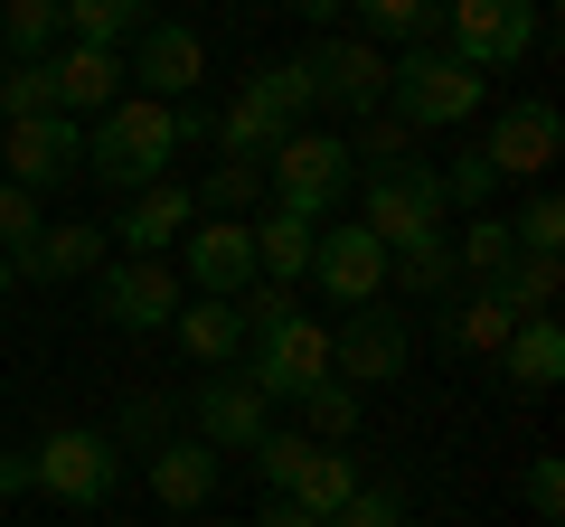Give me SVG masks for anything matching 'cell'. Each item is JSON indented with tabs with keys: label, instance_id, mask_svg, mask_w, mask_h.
Masks as SVG:
<instances>
[{
	"label": "cell",
	"instance_id": "4dcf8cb0",
	"mask_svg": "<svg viewBox=\"0 0 565 527\" xmlns=\"http://www.w3.org/2000/svg\"><path fill=\"white\" fill-rule=\"evenodd\" d=\"M490 292H500L519 321H527V311H556V292H565V255H509Z\"/></svg>",
	"mask_w": 565,
	"mask_h": 527
},
{
	"label": "cell",
	"instance_id": "d4e9b609",
	"mask_svg": "<svg viewBox=\"0 0 565 527\" xmlns=\"http://www.w3.org/2000/svg\"><path fill=\"white\" fill-rule=\"evenodd\" d=\"M386 283L415 292V302H452V283H462V264H452V236H415L386 255Z\"/></svg>",
	"mask_w": 565,
	"mask_h": 527
},
{
	"label": "cell",
	"instance_id": "cb8c5ba5",
	"mask_svg": "<svg viewBox=\"0 0 565 527\" xmlns=\"http://www.w3.org/2000/svg\"><path fill=\"white\" fill-rule=\"evenodd\" d=\"M245 95H255L282 132H302V122L321 114V95H311V57H264L255 76H245Z\"/></svg>",
	"mask_w": 565,
	"mask_h": 527
},
{
	"label": "cell",
	"instance_id": "c3c4849f",
	"mask_svg": "<svg viewBox=\"0 0 565 527\" xmlns=\"http://www.w3.org/2000/svg\"><path fill=\"white\" fill-rule=\"evenodd\" d=\"M10 283H20V273H10V264H0V302H10ZM0 340H10V321H0Z\"/></svg>",
	"mask_w": 565,
	"mask_h": 527
},
{
	"label": "cell",
	"instance_id": "ab89813d",
	"mask_svg": "<svg viewBox=\"0 0 565 527\" xmlns=\"http://www.w3.org/2000/svg\"><path fill=\"white\" fill-rule=\"evenodd\" d=\"M321 527H415V518H405V499H396V490H367V481H359V490H349V499L330 508Z\"/></svg>",
	"mask_w": 565,
	"mask_h": 527
},
{
	"label": "cell",
	"instance_id": "44dd1931",
	"mask_svg": "<svg viewBox=\"0 0 565 527\" xmlns=\"http://www.w3.org/2000/svg\"><path fill=\"white\" fill-rule=\"evenodd\" d=\"M245 236H255V273H264V283H282V292H292V283L311 273V236H321V226L264 198L255 217H245Z\"/></svg>",
	"mask_w": 565,
	"mask_h": 527
},
{
	"label": "cell",
	"instance_id": "52a82bcc",
	"mask_svg": "<svg viewBox=\"0 0 565 527\" xmlns=\"http://www.w3.org/2000/svg\"><path fill=\"white\" fill-rule=\"evenodd\" d=\"M444 170L434 161H396V170H377L367 180V198H359V226L396 255V245H415V236H444Z\"/></svg>",
	"mask_w": 565,
	"mask_h": 527
},
{
	"label": "cell",
	"instance_id": "1f68e13d",
	"mask_svg": "<svg viewBox=\"0 0 565 527\" xmlns=\"http://www.w3.org/2000/svg\"><path fill=\"white\" fill-rule=\"evenodd\" d=\"M292 406H302V433H311V443H349V433H359V386H340V377L302 386Z\"/></svg>",
	"mask_w": 565,
	"mask_h": 527
},
{
	"label": "cell",
	"instance_id": "5bb4252c",
	"mask_svg": "<svg viewBox=\"0 0 565 527\" xmlns=\"http://www.w3.org/2000/svg\"><path fill=\"white\" fill-rule=\"evenodd\" d=\"M180 283L189 292H217V302H236L245 283H264L245 217H199V226H189V236H180Z\"/></svg>",
	"mask_w": 565,
	"mask_h": 527
},
{
	"label": "cell",
	"instance_id": "3957f363",
	"mask_svg": "<svg viewBox=\"0 0 565 527\" xmlns=\"http://www.w3.org/2000/svg\"><path fill=\"white\" fill-rule=\"evenodd\" d=\"M264 189H274V207H292V217H340L349 207V189H359V161H349V142L340 132H282L274 142V161H264Z\"/></svg>",
	"mask_w": 565,
	"mask_h": 527
},
{
	"label": "cell",
	"instance_id": "8992f818",
	"mask_svg": "<svg viewBox=\"0 0 565 527\" xmlns=\"http://www.w3.org/2000/svg\"><path fill=\"white\" fill-rule=\"evenodd\" d=\"M444 47L471 66V76H500V66H519L527 47H537V0H444Z\"/></svg>",
	"mask_w": 565,
	"mask_h": 527
},
{
	"label": "cell",
	"instance_id": "e575fe53",
	"mask_svg": "<svg viewBox=\"0 0 565 527\" xmlns=\"http://www.w3.org/2000/svg\"><path fill=\"white\" fill-rule=\"evenodd\" d=\"M519 255V236H509V217H462V236H452V264H462L471 283H500V264Z\"/></svg>",
	"mask_w": 565,
	"mask_h": 527
},
{
	"label": "cell",
	"instance_id": "4fadbf2b",
	"mask_svg": "<svg viewBox=\"0 0 565 527\" xmlns=\"http://www.w3.org/2000/svg\"><path fill=\"white\" fill-rule=\"evenodd\" d=\"M311 283H321L340 311L386 302V245L367 236V226H321V236H311Z\"/></svg>",
	"mask_w": 565,
	"mask_h": 527
},
{
	"label": "cell",
	"instance_id": "83f0119b",
	"mask_svg": "<svg viewBox=\"0 0 565 527\" xmlns=\"http://www.w3.org/2000/svg\"><path fill=\"white\" fill-rule=\"evenodd\" d=\"M0 47L10 57H57L66 47V0H0Z\"/></svg>",
	"mask_w": 565,
	"mask_h": 527
},
{
	"label": "cell",
	"instance_id": "b9f144b4",
	"mask_svg": "<svg viewBox=\"0 0 565 527\" xmlns=\"http://www.w3.org/2000/svg\"><path fill=\"white\" fill-rule=\"evenodd\" d=\"M39 226H47V207L29 198V189H10V180H0V264H20V245L39 236Z\"/></svg>",
	"mask_w": 565,
	"mask_h": 527
},
{
	"label": "cell",
	"instance_id": "7402d4cb",
	"mask_svg": "<svg viewBox=\"0 0 565 527\" xmlns=\"http://www.w3.org/2000/svg\"><path fill=\"white\" fill-rule=\"evenodd\" d=\"M170 330H180V348H189L199 367L245 358V311H236V302H217V292H189V302L170 311Z\"/></svg>",
	"mask_w": 565,
	"mask_h": 527
},
{
	"label": "cell",
	"instance_id": "836d02e7",
	"mask_svg": "<svg viewBox=\"0 0 565 527\" xmlns=\"http://www.w3.org/2000/svg\"><path fill=\"white\" fill-rule=\"evenodd\" d=\"M189 198H199V217H255L264 207V170L255 161H217L207 189H189Z\"/></svg>",
	"mask_w": 565,
	"mask_h": 527
},
{
	"label": "cell",
	"instance_id": "d6a6232c",
	"mask_svg": "<svg viewBox=\"0 0 565 527\" xmlns=\"http://www.w3.org/2000/svg\"><path fill=\"white\" fill-rule=\"evenodd\" d=\"M29 114H57V66L47 57H10L0 66V122H29Z\"/></svg>",
	"mask_w": 565,
	"mask_h": 527
},
{
	"label": "cell",
	"instance_id": "60d3db41",
	"mask_svg": "<svg viewBox=\"0 0 565 527\" xmlns=\"http://www.w3.org/2000/svg\"><path fill=\"white\" fill-rule=\"evenodd\" d=\"M490 189H500V180H490L481 151H462V161L444 170V207H462V217H490Z\"/></svg>",
	"mask_w": 565,
	"mask_h": 527
},
{
	"label": "cell",
	"instance_id": "74e56055",
	"mask_svg": "<svg viewBox=\"0 0 565 527\" xmlns=\"http://www.w3.org/2000/svg\"><path fill=\"white\" fill-rule=\"evenodd\" d=\"M302 462H311V433H264V443H255V481H264V499H282V490L302 481Z\"/></svg>",
	"mask_w": 565,
	"mask_h": 527
},
{
	"label": "cell",
	"instance_id": "f35d334b",
	"mask_svg": "<svg viewBox=\"0 0 565 527\" xmlns=\"http://www.w3.org/2000/svg\"><path fill=\"white\" fill-rule=\"evenodd\" d=\"M349 161H367V170H396V161H415V132H405L396 114H367V122H359V142H349Z\"/></svg>",
	"mask_w": 565,
	"mask_h": 527
},
{
	"label": "cell",
	"instance_id": "7dc6e473",
	"mask_svg": "<svg viewBox=\"0 0 565 527\" xmlns=\"http://www.w3.org/2000/svg\"><path fill=\"white\" fill-rule=\"evenodd\" d=\"M282 10H292V20H311V29H330V20L349 10V0H282Z\"/></svg>",
	"mask_w": 565,
	"mask_h": 527
},
{
	"label": "cell",
	"instance_id": "f6af8a7d",
	"mask_svg": "<svg viewBox=\"0 0 565 527\" xmlns=\"http://www.w3.org/2000/svg\"><path fill=\"white\" fill-rule=\"evenodd\" d=\"M0 499H29V452H0Z\"/></svg>",
	"mask_w": 565,
	"mask_h": 527
},
{
	"label": "cell",
	"instance_id": "5b68a950",
	"mask_svg": "<svg viewBox=\"0 0 565 527\" xmlns=\"http://www.w3.org/2000/svg\"><path fill=\"white\" fill-rule=\"evenodd\" d=\"M245 386H255L264 406H292L302 386H321L330 377V321H311V311H282V321H255L245 330V367H236Z\"/></svg>",
	"mask_w": 565,
	"mask_h": 527
},
{
	"label": "cell",
	"instance_id": "2e32d148",
	"mask_svg": "<svg viewBox=\"0 0 565 527\" xmlns=\"http://www.w3.org/2000/svg\"><path fill=\"white\" fill-rule=\"evenodd\" d=\"M311 95H321L330 114H349V122L386 114V57L367 39H321L311 47Z\"/></svg>",
	"mask_w": 565,
	"mask_h": 527
},
{
	"label": "cell",
	"instance_id": "ee69618b",
	"mask_svg": "<svg viewBox=\"0 0 565 527\" xmlns=\"http://www.w3.org/2000/svg\"><path fill=\"white\" fill-rule=\"evenodd\" d=\"M114 443H122V452L170 443V406H161V396H132V406H122V424H114Z\"/></svg>",
	"mask_w": 565,
	"mask_h": 527
},
{
	"label": "cell",
	"instance_id": "d590c367",
	"mask_svg": "<svg viewBox=\"0 0 565 527\" xmlns=\"http://www.w3.org/2000/svg\"><path fill=\"white\" fill-rule=\"evenodd\" d=\"M444 0H359V29L367 39H434Z\"/></svg>",
	"mask_w": 565,
	"mask_h": 527
},
{
	"label": "cell",
	"instance_id": "6da1fadb",
	"mask_svg": "<svg viewBox=\"0 0 565 527\" xmlns=\"http://www.w3.org/2000/svg\"><path fill=\"white\" fill-rule=\"evenodd\" d=\"M180 151H207V104H151V95H122L85 122V180H104L114 198L170 180Z\"/></svg>",
	"mask_w": 565,
	"mask_h": 527
},
{
	"label": "cell",
	"instance_id": "7bdbcfd3",
	"mask_svg": "<svg viewBox=\"0 0 565 527\" xmlns=\"http://www.w3.org/2000/svg\"><path fill=\"white\" fill-rule=\"evenodd\" d=\"M519 490H527V518H537V527H556V518H565V462H556V452H537Z\"/></svg>",
	"mask_w": 565,
	"mask_h": 527
},
{
	"label": "cell",
	"instance_id": "ba28073f",
	"mask_svg": "<svg viewBox=\"0 0 565 527\" xmlns=\"http://www.w3.org/2000/svg\"><path fill=\"white\" fill-rule=\"evenodd\" d=\"M189 302V283H180V264H161V255H122V264H95V311H104V330H170V311Z\"/></svg>",
	"mask_w": 565,
	"mask_h": 527
},
{
	"label": "cell",
	"instance_id": "bcb514c9",
	"mask_svg": "<svg viewBox=\"0 0 565 527\" xmlns=\"http://www.w3.org/2000/svg\"><path fill=\"white\" fill-rule=\"evenodd\" d=\"M255 527H321V518H311V508H292V499H264Z\"/></svg>",
	"mask_w": 565,
	"mask_h": 527
},
{
	"label": "cell",
	"instance_id": "603a6c76",
	"mask_svg": "<svg viewBox=\"0 0 565 527\" xmlns=\"http://www.w3.org/2000/svg\"><path fill=\"white\" fill-rule=\"evenodd\" d=\"M500 367H509V386H556V377H565V330H556V311H527V321L500 340Z\"/></svg>",
	"mask_w": 565,
	"mask_h": 527
},
{
	"label": "cell",
	"instance_id": "4316f807",
	"mask_svg": "<svg viewBox=\"0 0 565 527\" xmlns=\"http://www.w3.org/2000/svg\"><path fill=\"white\" fill-rule=\"evenodd\" d=\"M207 142H217L226 151V161H274V142H282V122L274 114H264V104L255 95H236V104H217V114H207Z\"/></svg>",
	"mask_w": 565,
	"mask_h": 527
},
{
	"label": "cell",
	"instance_id": "484cf974",
	"mask_svg": "<svg viewBox=\"0 0 565 527\" xmlns=\"http://www.w3.org/2000/svg\"><path fill=\"white\" fill-rule=\"evenodd\" d=\"M151 20H161L151 0H66V39L76 47H114V57H122V39H141Z\"/></svg>",
	"mask_w": 565,
	"mask_h": 527
},
{
	"label": "cell",
	"instance_id": "ffe728a7",
	"mask_svg": "<svg viewBox=\"0 0 565 527\" xmlns=\"http://www.w3.org/2000/svg\"><path fill=\"white\" fill-rule=\"evenodd\" d=\"M47 66H57V114H66V122H95L104 104H122V95H132V76H122V57H114V47H76V39H66Z\"/></svg>",
	"mask_w": 565,
	"mask_h": 527
},
{
	"label": "cell",
	"instance_id": "f546056e",
	"mask_svg": "<svg viewBox=\"0 0 565 527\" xmlns=\"http://www.w3.org/2000/svg\"><path fill=\"white\" fill-rule=\"evenodd\" d=\"M349 490H359V462H349L340 443H311V462H302V481L282 490V499H292V508H311V518H330V508H340Z\"/></svg>",
	"mask_w": 565,
	"mask_h": 527
},
{
	"label": "cell",
	"instance_id": "9a60e30c",
	"mask_svg": "<svg viewBox=\"0 0 565 527\" xmlns=\"http://www.w3.org/2000/svg\"><path fill=\"white\" fill-rule=\"evenodd\" d=\"M189 226H199V198H189V180H151V189H132V198L104 217V245H122V255H170Z\"/></svg>",
	"mask_w": 565,
	"mask_h": 527
},
{
	"label": "cell",
	"instance_id": "8fae6325",
	"mask_svg": "<svg viewBox=\"0 0 565 527\" xmlns=\"http://www.w3.org/2000/svg\"><path fill=\"white\" fill-rule=\"evenodd\" d=\"M122 76H132V95H151V104H189L207 85V39L180 29V20H151L132 39V57H122Z\"/></svg>",
	"mask_w": 565,
	"mask_h": 527
},
{
	"label": "cell",
	"instance_id": "d6986e66",
	"mask_svg": "<svg viewBox=\"0 0 565 527\" xmlns=\"http://www.w3.org/2000/svg\"><path fill=\"white\" fill-rule=\"evenodd\" d=\"M141 481H151V499H161V508H207L226 471H217V452H207L199 433H170V443L141 452Z\"/></svg>",
	"mask_w": 565,
	"mask_h": 527
},
{
	"label": "cell",
	"instance_id": "8d00e7d4",
	"mask_svg": "<svg viewBox=\"0 0 565 527\" xmlns=\"http://www.w3.org/2000/svg\"><path fill=\"white\" fill-rule=\"evenodd\" d=\"M509 236H519V255H565V198H556V189H537V198L509 217Z\"/></svg>",
	"mask_w": 565,
	"mask_h": 527
},
{
	"label": "cell",
	"instance_id": "ac0fdd59",
	"mask_svg": "<svg viewBox=\"0 0 565 527\" xmlns=\"http://www.w3.org/2000/svg\"><path fill=\"white\" fill-rule=\"evenodd\" d=\"M104 255H114V245H104V226H85V217H47L39 236L20 245V264H10V273H20V283H85Z\"/></svg>",
	"mask_w": 565,
	"mask_h": 527
},
{
	"label": "cell",
	"instance_id": "30bf717a",
	"mask_svg": "<svg viewBox=\"0 0 565 527\" xmlns=\"http://www.w3.org/2000/svg\"><path fill=\"white\" fill-rule=\"evenodd\" d=\"M556 151H565V114L546 95H519L509 114H490V142H481L490 180H546Z\"/></svg>",
	"mask_w": 565,
	"mask_h": 527
},
{
	"label": "cell",
	"instance_id": "f1b7e54d",
	"mask_svg": "<svg viewBox=\"0 0 565 527\" xmlns=\"http://www.w3.org/2000/svg\"><path fill=\"white\" fill-rule=\"evenodd\" d=\"M509 330H519V311H509L490 283H471V302L444 321V340H452V348H471V358H500V340H509Z\"/></svg>",
	"mask_w": 565,
	"mask_h": 527
},
{
	"label": "cell",
	"instance_id": "7a4b0ae2",
	"mask_svg": "<svg viewBox=\"0 0 565 527\" xmlns=\"http://www.w3.org/2000/svg\"><path fill=\"white\" fill-rule=\"evenodd\" d=\"M490 95V76H471L452 47H415V57L386 66V114L405 122V132H452V122H471Z\"/></svg>",
	"mask_w": 565,
	"mask_h": 527
},
{
	"label": "cell",
	"instance_id": "277c9868",
	"mask_svg": "<svg viewBox=\"0 0 565 527\" xmlns=\"http://www.w3.org/2000/svg\"><path fill=\"white\" fill-rule=\"evenodd\" d=\"M29 490H47L57 508H104L122 490V443L95 424H57L29 443Z\"/></svg>",
	"mask_w": 565,
	"mask_h": 527
},
{
	"label": "cell",
	"instance_id": "9c48e42d",
	"mask_svg": "<svg viewBox=\"0 0 565 527\" xmlns=\"http://www.w3.org/2000/svg\"><path fill=\"white\" fill-rule=\"evenodd\" d=\"M76 170H85V122H66V114L0 122V180H10V189L47 198V189H66Z\"/></svg>",
	"mask_w": 565,
	"mask_h": 527
},
{
	"label": "cell",
	"instance_id": "e0dca14e",
	"mask_svg": "<svg viewBox=\"0 0 565 527\" xmlns=\"http://www.w3.org/2000/svg\"><path fill=\"white\" fill-rule=\"evenodd\" d=\"M189 433H199L207 452H255L264 433H274V406H264L245 377H199V396H189Z\"/></svg>",
	"mask_w": 565,
	"mask_h": 527
},
{
	"label": "cell",
	"instance_id": "7c38bea8",
	"mask_svg": "<svg viewBox=\"0 0 565 527\" xmlns=\"http://www.w3.org/2000/svg\"><path fill=\"white\" fill-rule=\"evenodd\" d=\"M405 358H415V340H405V321L386 302H367V311H349L340 330H330V377L340 386H386V377H405Z\"/></svg>",
	"mask_w": 565,
	"mask_h": 527
}]
</instances>
